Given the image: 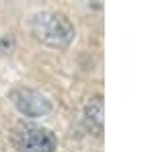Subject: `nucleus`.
<instances>
[{"mask_svg":"<svg viewBox=\"0 0 154 152\" xmlns=\"http://www.w3.org/2000/svg\"><path fill=\"white\" fill-rule=\"evenodd\" d=\"M33 33L39 41L48 43V45H68L70 39L74 37L70 21L60 14V12H41L33 19Z\"/></svg>","mask_w":154,"mask_h":152,"instance_id":"nucleus-1","label":"nucleus"},{"mask_svg":"<svg viewBox=\"0 0 154 152\" xmlns=\"http://www.w3.org/2000/svg\"><path fill=\"white\" fill-rule=\"evenodd\" d=\"M12 142L21 152H54L56 136L39 126H19L12 134Z\"/></svg>","mask_w":154,"mask_h":152,"instance_id":"nucleus-2","label":"nucleus"},{"mask_svg":"<svg viewBox=\"0 0 154 152\" xmlns=\"http://www.w3.org/2000/svg\"><path fill=\"white\" fill-rule=\"evenodd\" d=\"M12 97H14L17 107L29 117L45 115V113H49V109H51V105H49V101L45 97H41L35 91H29V88H21V91H17V93L12 95Z\"/></svg>","mask_w":154,"mask_h":152,"instance_id":"nucleus-3","label":"nucleus"}]
</instances>
